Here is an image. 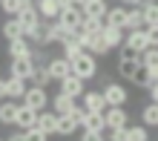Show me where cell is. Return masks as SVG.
<instances>
[{
	"label": "cell",
	"mask_w": 158,
	"mask_h": 141,
	"mask_svg": "<svg viewBox=\"0 0 158 141\" xmlns=\"http://www.w3.org/2000/svg\"><path fill=\"white\" fill-rule=\"evenodd\" d=\"M72 61V72L78 75V78H83V81H89V78H95L98 75V61H95V55L92 52H78L75 58H69Z\"/></svg>",
	"instance_id": "1"
},
{
	"label": "cell",
	"mask_w": 158,
	"mask_h": 141,
	"mask_svg": "<svg viewBox=\"0 0 158 141\" xmlns=\"http://www.w3.org/2000/svg\"><path fill=\"white\" fill-rule=\"evenodd\" d=\"M23 104H29L32 109H46V107H49V92H46V87H35V83H32V87H26V92H23Z\"/></svg>",
	"instance_id": "2"
},
{
	"label": "cell",
	"mask_w": 158,
	"mask_h": 141,
	"mask_svg": "<svg viewBox=\"0 0 158 141\" xmlns=\"http://www.w3.org/2000/svg\"><path fill=\"white\" fill-rule=\"evenodd\" d=\"M101 92H104V98H106V107H124L127 98H129V92H127L124 83H112V81H106Z\"/></svg>",
	"instance_id": "3"
},
{
	"label": "cell",
	"mask_w": 158,
	"mask_h": 141,
	"mask_svg": "<svg viewBox=\"0 0 158 141\" xmlns=\"http://www.w3.org/2000/svg\"><path fill=\"white\" fill-rule=\"evenodd\" d=\"M58 23H60L66 32H78V29H81V23H83V12H81V6L60 9V15H58Z\"/></svg>",
	"instance_id": "4"
},
{
	"label": "cell",
	"mask_w": 158,
	"mask_h": 141,
	"mask_svg": "<svg viewBox=\"0 0 158 141\" xmlns=\"http://www.w3.org/2000/svg\"><path fill=\"white\" fill-rule=\"evenodd\" d=\"M124 43H127V46H132L135 52L150 49V35H147V26H138V29H127Z\"/></svg>",
	"instance_id": "5"
},
{
	"label": "cell",
	"mask_w": 158,
	"mask_h": 141,
	"mask_svg": "<svg viewBox=\"0 0 158 141\" xmlns=\"http://www.w3.org/2000/svg\"><path fill=\"white\" fill-rule=\"evenodd\" d=\"M32 72H35V61L32 58H12L9 61V75H15V78L29 81Z\"/></svg>",
	"instance_id": "6"
},
{
	"label": "cell",
	"mask_w": 158,
	"mask_h": 141,
	"mask_svg": "<svg viewBox=\"0 0 158 141\" xmlns=\"http://www.w3.org/2000/svg\"><path fill=\"white\" fill-rule=\"evenodd\" d=\"M46 69H49V78L52 81H60V78H66V75L72 72V61L69 58H49L46 61Z\"/></svg>",
	"instance_id": "7"
},
{
	"label": "cell",
	"mask_w": 158,
	"mask_h": 141,
	"mask_svg": "<svg viewBox=\"0 0 158 141\" xmlns=\"http://www.w3.org/2000/svg\"><path fill=\"white\" fill-rule=\"evenodd\" d=\"M104 118H106V130H118V127H127L129 124V115L124 107H106L104 109Z\"/></svg>",
	"instance_id": "8"
},
{
	"label": "cell",
	"mask_w": 158,
	"mask_h": 141,
	"mask_svg": "<svg viewBox=\"0 0 158 141\" xmlns=\"http://www.w3.org/2000/svg\"><path fill=\"white\" fill-rule=\"evenodd\" d=\"M38 124V109H32L29 104H23L20 101V107H17V115H15V127H20V130H29Z\"/></svg>",
	"instance_id": "9"
},
{
	"label": "cell",
	"mask_w": 158,
	"mask_h": 141,
	"mask_svg": "<svg viewBox=\"0 0 158 141\" xmlns=\"http://www.w3.org/2000/svg\"><path fill=\"white\" fill-rule=\"evenodd\" d=\"M81 101H83V107L92 109V112H104L106 109V98H104V92H101V89H83Z\"/></svg>",
	"instance_id": "10"
},
{
	"label": "cell",
	"mask_w": 158,
	"mask_h": 141,
	"mask_svg": "<svg viewBox=\"0 0 158 141\" xmlns=\"http://www.w3.org/2000/svg\"><path fill=\"white\" fill-rule=\"evenodd\" d=\"M58 83H60V92H66V95H72V98H81L83 89H86L83 87V78H78L75 72H69L66 78H60Z\"/></svg>",
	"instance_id": "11"
},
{
	"label": "cell",
	"mask_w": 158,
	"mask_h": 141,
	"mask_svg": "<svg viewBox=\"0 0 158 141\" xmlns=\"http://www.w3.org/2000/svg\"><path fill=\"white\" fill-rule=\"evenodd\" d=\"M118 75L124 81L138 83V81H141V63H138V58L135 61H118Z\"/></svg>",
	"instance_id": "12"
},
{
	"label": "cell",
	"mask_w": 158,
	"mask_h": 141,
	"mask_svg": "<svg viewBox=\"0 0 158 141\" xmlns=\"http://www.w3.org/2000/svg\"><path fill=\"white\" fill-rule=\"evenodd\" d=\"M38 127L43 130L46 135H55V133H58V112H55V109H40L38 112Z\"/></svg>",
	"instance_id": "13"
},
{
	"label": "cell",
	"mask_w": 158,
	"mask_h": 141,
	"mask_svg": "<svg viewBox=\"0 0 158 141\" xmlns=\"http://www.w3.org/2000/svg\"><path fill=\"white\" fill-rule=\"evenodd\" d=\"M78 130H81V124H78V118L72 112H60L58 115V133L55 135H75Z\"/></svg>",
	"instance_id": "14"
},
{
	"label": "cell",
	"mask_w": 158,
	"mask_h": 141,
	"mask_svg": "<svg viewBox=\"0 0 158 141\" xmlns=\"http://www.w3.org/2000/svg\"><path fill=\"white\" fill-rule=\"evenodd\" d=\"M32 49H35V46L26 41V35L9 41V58H32Z\"/></svg>",
	"instance_id": "15"
},
{
	"label": "cell",
	"mask_w": 158,
	"mask_h": 141,
	"mask_svg": "<svg viewBox=\"0 0 158 141\" xmlns=\"http://www.w3.org/2000/svg\"><path fill=\"white\" fill-rule=\"evenodd\" d=\"M49 107H52L55 112H58V115H60V112H72V109L78 107V98L66 95V92H58L55 98H49Z\"/></svg>",
	"instance_id": "16"
},
{
	"label": "cell",
	"mask_w": 158,
	"mask_h": 141,
	"mask_svg": "<svg viewBox=\"0 0 158 141\" xmlns=\"http://www.w3.org/2000/svg\"><path fill=\"white\" fill-rule=\"evenodd\" d=\"M17 107H20V101H15V98H3V101H0V124H3V127L15 124Z\"/></svg>",
	"instance_id": "17"
},
{
	"label": "cell",
	"mask_w": 158,
	"mask_h": 141,
	"mask_svg": "<svg viewBox=\"0 0 158 141\" xmlns=\"http://www.w3.org/2000/svg\"><path fill=\"white\" fill-rule=\"evenodd\" d=\"M23 35H26V41H29L32 46H46V20L40 17V20L35 23V26H29Z\"/></svg>",
	"instance_id": "18"
},
{
	"label": "cell",
	"mask_w": 158,
	"mask_h": 141,
	"mask_svg": "<svg viewBox=\"0 0 158 141\" xmlns=\"http://www.w3.org/2000/svg\"><path fill=\"white\" fill-rule=\"evenodd\" d=\"M35 9H38V15L43 20H58V15H60L58 0H35Z\"/></svg>",
	"instance_id": "19"
},
{
	"label": "cell",
	"mask_w": 158,
	"mask_h": 141,
	"mask_svg": "<svg viewBox=\"0 0 158 141\" xmlns=\"http://www.w3.org/2000/svg\"><path fill=\"white\" fill-rule=\"evenodd\" d=\"M81 130H98V133H104V130H106L104 112H92V109H86V115H83V121H81Z\"/></svg>",
	"instance_id": "20"
},
{
	"label": "cell",
	"mask_w": 158,
	"mask_h": 141,
	"mask_svg": "<svg viewBox=\"0 0 158 141\" xmlns=\"http://www.w3.org/2000/svg\"><path fill=\"white\" fill-rule=\"evenodd\" d=\"M0 32H3L6 41H15V37H23V26H20V20H17L15 15H9L6 20L0 23Z\"/></svg>",
	"instance_id": "21"
},
{
	"label": "cell",
	"mask_w": 158,
	"mask_h": 141,
	"mask_svg": "<svg viewBox=\"0 0 158 141\" xmlns=\"http://www.w3.org/2000/svg\"><path fill=\"white\" fill-rule=\"evenodd\" d=\"M101 37H104L106 41V46L109 49H118L121 43H124V29H121V26H104V29H101Z\"/></svg>",
	"instance_id": "22"
},
{
	"label": "cell",
	"mask_w": 158,
	"mask_h": 141,
	"mask_svg": "<svg viewBox=\"0 0 158 141\" xmlns=\"http://www.w3.org/2000/svg\"><path fill=\"white\" fill-rule=\"evenodd\" d=\"M104 23L121 26V29H124V23H127V6H124V3H121V6H109L106 15H104Z\"/></svg>",
	"instance_id": "23"
},
{
	"label": "cell",
	"mask_w": 158,
	"mask_h": 141,
	"mask_svg": "<svg viewBox=\"0 0 158 141\" xmlns=\"http://www.w3.org/2000/svg\"><path fill=\"white\" fill-rule=\"evenodd\" d=\"M26 83H29V81H23V78H15V75H9V78H6V98H15V101H20V98H23V92H26Z\"/></svg>",
	"instance_id": "24"
},
{
	"label": "cell",
	"mask_w": 158,
	"mask_h": 141,
	"mask_svg": "<svg viewBox=\"0 0 158 141\" xmlns=\"http://www.w3.org/2000/svg\"><path fill=\"white\" fill-rule=\"evenodd\" d=\"M106 9H109L106 0H83V3H81V12L83 15H92V17H104Z\"/></svg>",
	"instance_id": "25"
},
{
	"label": "cell",
	"mask_w": 158,
	"mask_h": 141,
	"mask_svg": "<svg viewBox=\"0 0 158 141\" xmlns=\"http://www.w3.org/2000/svg\"><path fill=\"white\" fill-rule=\"evenodd\" d=\"M15 17H17V20H20L23 32L29 29V26H35V23L40 20V15H38V9H35V6H20V12H17Z\"/></svg>",
	"instance_id": "26"
},
{
	"label": "cell",
	"mask_w": 158,
	"mask_h": 141,
	"mask_svg": "<svg viewBox=\"0 0 158 141\" xmlns=\"http://www.w3.org/2000/svg\"><path fill=\"white\" fill-rule=\"evenodd\" d=\"M138 26H144V12H141V6H129V9H127L124 32H127V29H138Z\"/></svg>",
	"instance_id": "27"
},
{
	"label": "cell",
	"mask_w": 158,
	"mask_h": 141,
	"mask_svg": "<svg viewBox=\"0 0 158 141\" xmlns=\"http://www.w3.org/2000/svg\"><path fill=\"white\" fill-rule=\"evenodd\" d=\"M147 138H150V127H141V124H138V127H124V141H147Z\"/></svg>",
	"instance_id": "28"
},
{
	"label": "cell",
	"mask_w": 158,
	"mask_h": 141,
	"mask_svg": "<svg viewBox=\"0 0 158 141\" xmlns=\"http://www.w3.org/2000/svg\"><path fill=\"white\" fill-rule=\"evenodd\" d=\"M141 12H144V26H155L158 23V0L141 3Z\"/></svg>",
	"instance_id": "29"
},
{
	"label": "cell",
	"mask_w": 158,
	"mask_h": 141,
	"mask_svg": "<svg viewBox=\"0 0 158 141\" xmlns=\"http://www.w3.org/2000/svg\"><path fill=\"white\" fill-rule=\"evenodd\" d=\"M141 121H144V127H158V104L155 101H150V104H147L144 109H141Z\"/></svg>",
	"instance_id": "30"
},
{
	"label": "cell",
	"mask_w": 158,
	"mask_h": 141,
	"mask_svg": "<svg viewBox=\"0 0 158 141\" xmlns=\"http://www.w3.org/2000/svg\"><path fill=\"white\" fill-rule=\"evenodd\" d=\"M138 63H141V69H152V66H158V46L144 49L141 55H138Z\"/></svg>",
	"instance_id": "31"
},
{
	"label": "cell",
	"mask_w": 158,
	"mask_h": 141,
	"mask_svg": "<svg viewBox=\"0 0 158 141\" xmlns=\"http://www.w3.org/2000/svg\"><path fill=\"white\" fill-rule=\"evenodd\" d=\"M52 78H49V69H46V63H35V72H32V78L29 83H35V87H46Z\"/></svg>",
	"instance_id": "32"
},
{
	"label": "cell",
	"mask_w": 158,
	"mask_h": 141,
	"mask_svg": "<svg viewBox=\"0 0 158 141\" xmlns=\"http://www.w3.org/2000/svg\"><path fill=\"white\" fill-rule=\"evenodd\" d=\"M104 17H92V15H83V23H81V29H86V32H101L104 29Z\"/></svg>",
	"instance_id": "33"
},
{
	"label": "cell",
	"mask_w": 158,
	"mask_h": 141,
	"mask_svg": "<svg viewBox=\"0 0 158 141\" xmlns=\"http://www.w3.org/2000/svg\"><path fill=\"white\" fill-rule=\"evenodd\" d=\"M89 52L95 55V58H104V55H109L112 49H109V46H106V41H104V37H101V35H95V41H92Z\"/></svg>",
	"instance_id": "34"
},
{
	"label": "cell",
	"mask_w": 158,
	"mask_h": 141,
	"mask_svg": "<svg viewBox=\"0 0 158 141\" xmlns=\"http://www.w3.org/2000/svg\"><path fill=\"white\" fill-rule=\"evenodd\" d=\"M23 6V0H0V12L3 15H17Z\"/></svg>",
	"instance_id": "35"
},
{
	"label": "cell",
	"mask_w": 158,
	"mask_h": 141,
	"mask_svg": "<svg viewBox=\"0 0 158 141\" xmlns=\"http://www.w3.org/2000/svg\"><path fill=\"white\" fill-rule=\"evenodd\" d=\"M138 55H141V52H135L132 46H127V43H121V46H118V61H135Z\"/></svg>",
	"instance_id": "36"
},
{
	"label": "cell",
	"mask_w": 158,
	"mask_h": 141,
	"mask_svg": "<svg viewBox=\"0 0 158 141\" xmlns=\"http://www.w3.org/2000/svg\"><path fill=\"white\" fill-rule=\"evenodd\" d=\"M81 138H83V141H101V138H104V133H98V130H83Z\"/></svg>",
	"instance_id": "37"
},
{
	"label": "cell",
	"mask_w": 158,
	"mask_h": 141,
	"mask_svg": "<svg viewBox=\"0 0 158 141\" xmlns=\"http://www.w3.org/2000/svg\"><path fill=\"white\" fill-rule=\"evenodd\" d=\"M147 35H150V46H158V23L147 26Z\"/></svg>",
	"instance_id": "38"
},
{
	"label": "cell",
	"mask_w": 158,
	"mask_h": 141,
	"mask_svg": "<svg viewBox=\"0 0 158 141\" xmlns=\"http://www.w3.org/2000/svg\"><path fill=\"white\" fill-rule=\"evenodd\" d=\"M109 138H112V141H124V127H118V130H109Z\"/></svg>",
	"instance_id": "39"
},
{
	"label": "cell",
	"mask_w": 158,
	"mask_h": 141,
	"mask_svg": "<svg viewBox=\"0 0 158 141\" xmlns=\"http://www.w3.org/2000/svg\"><path fill=\"white\" fill-rule=\"evenodd\" d=\"M147 92H150V98H152V101H155V104H158V81H155V83H152V87H150V89H147Z\"/></svg>",
	"instance_id": "40"
},
{
	"label": "cell",
	"mask_w": 158,
	"mask_h": 141,
	"mask_svg": "<svg viewBox=\"0 0 158 141\" xmlns=\"http://www.w3.org/2000/svg\"><path fill=\"white\" fill-rule=\"evenodd\" d=\"M9 138H12V141H26V130H20V133H12Z\"/></svg>",
	"instance_id": "41"
},
{
	"label": "cell",
	"mask_w": 158,
	"mask_h": 141,
	"mask_svg": "<svg viewBox=\"0 0 158 141\" xmlns=\"http://www.w3.org/2000/svg\"><path fill=\"white\" fill-rule=\"evenodd\" d=\"M118 3H124V6H141V3H147V0H118Z\"/></svg>",
	"instance_id": "42"
},
{
	"label": "cell",
	"mask_w": 158,
	"mask_h": 141,
	"mask_svg": "<svg viewBox=\"0 0 158 141\" xmlns=\"http://www.w3.org/2000/svg\"><path fill=\"white\" fill-rule=\"evenodd\" d=\"M58 6L60 9H69V6H75V0H58Z\"/></svg>",
	"instance_id": "43"
},
{
	"label": "cell",
	"mask_w": 158,
	"mask_h": 141,
	"mask_svg": "<svg viewBox=\"0 0 158 141\" xmlns=\"http://www.w3.org/2000/svg\"><path fill=\"white\" fill-rule=\"evenodd\" d=\"M3 98H6V81L0 78V101H3Z\"/></svg>",
	"instance_id": "44"
},
{
	"label": "cell",
	"mask_w": 158,
	"mask_h": 141,
	"mask_svg": "<svg viewBox=\"0 0 158 141\" xmlns=\"http://www.w3.org/2000/svg\"><path fill=\"white\" fill-rule=\"evenodd\" d=\"M81 3H83V0H75V6H81Z\"/></svg>",
	"instance_id": "45"
}]
</instances>
